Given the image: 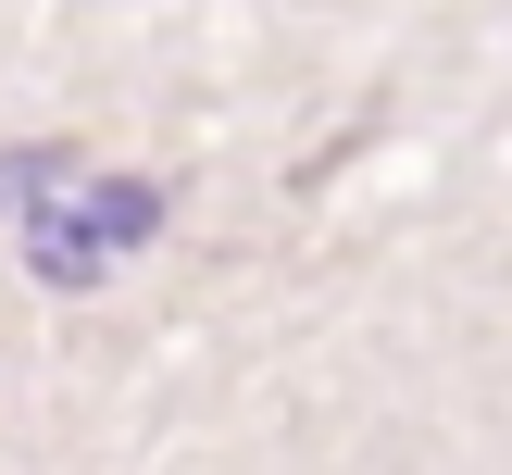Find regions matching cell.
I'll list each match as a JSON object with an SVG mask.
<instances>
[]
</instances>
